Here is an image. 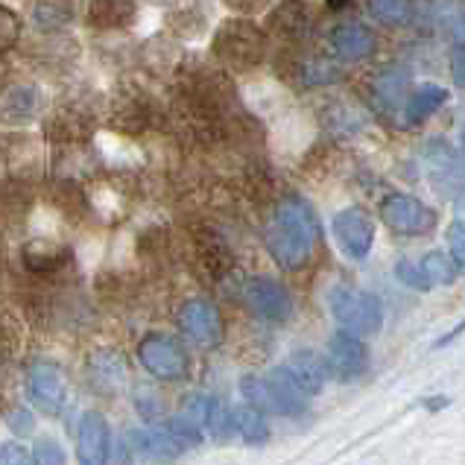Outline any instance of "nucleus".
Here are the masks:
<instances>
[{
  "instance_id": "17",
  "label": "nucleus",
  "mask_w": 465,
  "mask_h": 465,
  "mask_svg": "<svg viewBox=\"0 0 465 465\" xmlns=\"http://www.w3.org/2000/svg\"><path fill=\"white\" fill-rule=\"evenodd\" d=\"M129 448L138 460L147 462H170L182 454V448L173 442V436L164 428H147V430H132Z\"/></svg>"
},
{
  "instance_id": "25",
  "label": "nucleus",
  "mask_w": 465,
  "mask_h": 465,
  "mask_svg": "<svg viewBox=\"0 0 465 465\" xmlns=\"http://www.w3.org/2000/svg\"><path fill=\"white\" fill-rule=\"evenodd\" d=\"M369 12L378 24L404 26L413 18V4L410 0H369Z\"/></svg>"
},
{
  "instance_id": "26",
  "label": "nucleus",
  "mask_w": 465,
  "mask_h": 465,
  "mask_svg": "<svg viewBox=\"0 0 465 465\" xmlns=\"http://www.w3.org/2000/svg\"><path fill=\"white\" fill-rule=\"evenodd\" d=\"M74 18V6H71V0H45V4H38L35 9V21L42 24V26H62V24H68Z\"/></svg>"
},
{
  "instance_id": "16",
  "label": "nucleus",
  "mask_w": 465,
  "mask_h": 465,
  "mask_svg": "<svg viewBox=\"0 0 465 465\" xmlns=\"http://www.w3.org/2000/svg\"><path fill=\"white\" fill-rule=\"evenodd\" d=\"M284 371H287L290 381H293L304 395H319V392H322L325 383H328V375H331L328 363L316 351H296L287 361Z\"/></svg>"
},
{
  "instance_id": "5",
  "label": "nucleus",
  "mask_w": 465,
  "mask_h": 465,
  "mask_svg": "<svg viewBox=\"0 0 465 465\" xmlns=\"http://www.w3.org/2000/svg\"><path fill=\"white\" fill-rule=\"evenodd\" d=\"M138 357H141L143 369L158 381H179L188 375V369H191L188 351L182 349V342H176L173 337H164V334H150L143 340L138 349Z\"/></svg>"
},
{
  "instance_id": "18",
  "label": "nucleus",
  "mask_w": 465,
  "mask_h": 465,
  "mask_svg": "<svg viewBox=\"0 0 465 465\" xmlns=\"http://www.w3.org/2000/svg\"><path fill=\"white\" fill-rule=\"evenodd\" d=\"M331 47H334L342 59L363 62L378 50V38L363 24H340L337 30L331 33Z\"/></svg>"
},
{
  "instance_id": "22",
  "label": "nucleus",
  "mask_w": 465,
  "mask_h": 465,
  "mask_svg": "<svg viewBox=\"0 0 465 465\" xmlns=\"http://www.w3.org/2000/svg\"><path fill=\"white\" fill-rule=\"evenodd\" d=\"M407 85H410V71L401 68V64H390V68L378 76V83H375V97L381 100L383 109L392 112L395 105L404 100Z\"/></svg>"
},
{
  "instance_id": "2",
  "label": "nucleus",
  "mask_w": 465,
  "mask_h": 465,
  "mask_svg": "<svg viewBox=\"0 0 465 465\" xmlns=\"http://www.w3.org/2000/svg\"><path fill=\"white\" fill-rule=\"evenodd\" d=\"M214 56L225 62L234 71H252L258 68L267 56V38H263L261 26L243 18H229L217 26L214 33Z\"/></svg>"
},
{
  "instance_id": "10",
  "label": "nucleus",
  "mask_w": 465,
  "mask_h": 465,
  "mask_svg": "<svg viewBox=\"0 0 465 465\" xmlns=\"http://www.w3.org/2000/svg\"><path fill=\"white\" fill-rule=\"evenodd\" d=\"M179 328H182V334L196 345H217L223 337L220 313L214 304L205 299L184 302V308L179 313Z\"/></svg>"
},
{
  "instance_id": "33",
  "label": "nucleus",
  "mask_w": 465,
  "mask_h": 465,
  "mask_svg": "<svg viewBox=\"0 0 465 465\" xmlns=\"http://www.w3.org/2000/svg\"><path fill=\"white\" fill-rule=\"evenodd\" d=\"M6 421H9V428L15 430L18 436H24V433H30V430H33V416L26 413V410H21V407L12 410V413L6 416Z\"/></svg>"
},
{
  "instance_id": "11",
  "label": "nucleus",
  "mask_w": 465,
  "mask_h": 465,
  "mask_svg": "<svg viewBox=\"0 0 465 465\" xmlns=\"http://www.w3.org/2000/svg\"><path fill=\"white\" fill-rule=\"evenodd\" d=\"M26 383H30V398L33 404L47 416H59V410L64 404V378L59 366L53 363H35L30 366V375H26Z\"/></svg>"
},
{
  "instance_id": "21",
  "label": "nucleus",
  "mask_w": 465,
  "mask_h": 465,
  "mask_svg": "<svg viewBox=\"0 0 465 465\" xmlns=\"http://www.w3.org/2000/svg\"><path fill=\"white\" fill-rule=\"evenodd\" d=\"M229 416H232V433H241L243 442H249V445H263V442H267L270 428H267V419H263L261 410L246 404V407L229 410Z\"/></svg>"
},
{
  "instance_id": "34",
  "label": "nucleus",
  "mask_w": 465,
  "mask_h": 465,
  "mask_svg": "<svg viewBox=\"0 0 465 465\" xmlns=\"http://www.w3.org/2000/svg\"><path fill=\"white\" fill-rule=\"evenodd\" d=\"M223 4L229 9H234V12H246V15H252V12L267 9L272 0H223Z\"/></svg>"
},
{
  "instance_id": "13",
  "label": "nucleus",
  "mask_w": 465,
  "mask_h": 465,
  "mask_svg": "<svg viewBox=\"0 0 465 465\" xmlns=\"http://www.w3.org/2000/svg\"><path fill=\"white\" fill-rule=\"evenodd\" d=\"M191 424H196L199 430H203V436H229L232 433V416H229V410H225L217 398H211V395H188L184 398V404H182V413Z\"/></svg>"
},
{
  "instance_id": "4",
  "label": "nucleus",
  "mask_w": 465,
  "mask_h": 465,
  "mask_svg": "<svg viewBox=\"0 0 465 465\" xmlns=\"http://www.w3.org/2000/svg\"><path fill=\"white\" fill-rule=\"evenodd\" d=\"M328 302H331V313L337 316V322L342 325V331H349V334L366 337L381 331L383 308L378 296L366 293V290H354V287H334Z\"/></svg>"
},
{
  "instance_id": "32",
  "label": "nucleus",
  "mask_w": 465,
  "mask_h": 465,
  "mask_svg": "<svg viewBox=\"0 0 465 465\" xmlns=\"http://www.w3.org/2000/svg\"><path fill=\"white\" fill-rule=\"evenodd\" d=\"M0 465H30V454H26L24 445L6 442L0 445Z\"/></svg>"
},
{
  "instance_id": "29",
  "label": "nucleus",
  "mask_w": 465,
  "mask_h": 465,
  "mask_svg": "<svg viewBox=\"0 0 465 465\" xmlns=\"http://www.w3.org/2000/svg\"><path fill=\"white\" fill-rule=\"evenodd\" d=\"M395 275H398V282L407 284V287H413V290H430V284H428V278H424L421 267H419V263H413V261H407V258L398 261Z\"/></svg>"
},
{
  "instance_id": "3",
  "label": "nucleus",
  "mask_w": 465,
  "mask_h": 465,
  "mask_svg": "<svg viewBox=\"0 0 465 465\" xmlns=\"http://www.w3.org/2000/svg\"><path fill=\"white\" fill-rule=\"evenodd\" d=\"M243 398L249 401V407L261 410V413H275L290 419H299L308 410L304 392L290 381L284 369L272 371L270 378H252V375L243 378Z\"/></svg>"
},
{
  "instance_id": "9",
  "label": "nucleus",
  "mask_w": 465,
  "mask_h": 465,
  "mask_svg": "<svg viewBox=\"0 0 465 465\" xmlns=\"http://www.w3.org/2000/svg\"><path fill=\"white\" fill-rule=\"evenodd\" d=\"M112 430L100 413H83L76 424V460L79 465H109Z\"/></svg>"
},
{
  "instance_id": "19",
  "label": "nucleus",
  "mask_w": 465,
  "mask_h": 465,
  "mask_svg": "<svg viewBox=\"0 0 465 465\" xmlns=\"http://www.w3.org/2000/svg\"><path fill=\"white\" fill-rule=\"evenodd\" d=\"M138 15V0H91L88 21L97 30H124Z\"/></svg>"
},
{
  "instance_id": "20",
  "label": "nucleus",
  "mask_w": 465,
  "mask_h": 465,
  "mask_svg": "<svg viewBox=\"0 0 465 465\" xmlns=\"http://www.w3.org/2000/svg\"><path fill=\"white\" fill-rule=\"evenodd\" d=\"M445 103H448V91L442 85H424V88H419L416 94L407 100V112H404L407 124L410 126L424 124L433 112H440Z\"/></svg>"
},
{
  "instance_id": "15",
  "label": "nucleus",
  "mask_w": 465,
  "mask_h": 465,
  "mask_svg": "<svg viewBox=\"0 0 465 465\" xmlns=\"http://www.w3.org/2000/svg\"><path fill=\"white\" fill-rule=\"evenodd\" d=\"M328 357H331V369H334V375L342 381H354L357 375H363V369H366L363 342H361V337L349 334V331H337V334L331 337Z\"/></svg>"
},
{
  "instance_id": "35",
  "label": "nucleus",
  "mask_w": 465,
  "mask_h": 465,
  "mask_svg": "<svg viewBox=\"0 0 465 465\" xmlns=\"http://www.w3.org/2000/svg\"><path fill=\"white\" fill-rule=\"evenodd\" d=\"M454 79L457 85H462V47L454 50Z\"/></svg>"
},
{
  "instance_id": "8",
  "label": "nucleus",
  "mask_w": 465,
  "mask_h": 465,
  "mask_svg": "<svg viewBox=\"0 0 465 465\" xmlns=\"http://www.w3.org/2000/svg\"><path fill=\"white\" fill-rule=\"evenodd\" d=\"M334 237L345 255L363 261L375 243V223L363 208H345L334 217Z\"/></svg>"
},
{
  "instance_id": "12",
  "label": "nucleus",
  "mask_w": 465,
  "mask_h": 465,
  "mask_svg": "<svg viewBox=\"0 0 465 465\" xmlns=\"http://www.w3.org/2000/svg\"><path fill=\"white\" fill-rule=\"evenodd\" d=\"M246 299L270 322H287L290 313H293V299L275 278H252L246 284Z\"/></svg>"
},
{
  "instance_id": "6",
  "label": "nucleus",
  "mask_w": 465,
  "mask_h": 465,
  "mask_svg": "<svg viewBox=\"0 0 465 465\" xmlns=\"http://www.w3.org/2000/svg\"><path fill=\"white\" fill-rule=\"evenodd\" d=\"M381 220L387 223L395 234H407V237L428 234V232H433V225H436L433 208H428L421 199L407 196V193H392V196L383 199Z\"/></svg>"
},
{
  "instance_id": "23",
  "label": "nucleus",
  "mask_w": 465,
  "mask_h": 465,
  "mask_svg": "<svg viewBox=\"0 0 465 465\" xmlns=\"http://www.w3.org/2000/svg\"><path fill=\"white\" fill-rule=\"evenodd\" d=\"M124 366L126 363H124L121 354L100 351L94 357V366H91V378H94L97 387H103V392H114L124 383V378H126V369Z\"/></svg>"
},
{
  "instance_id": "27",
  "label": "nucleus",
  "mask_w": 465,
  "mask_h": 465,
  "mask_svg": "<svg viewBox=\"0 0 465 465\" xmlns=\"http://www.w3.org/2000/svg\"><path fill=\"white\" fill-rule=\"evenodd\" d=\"M30 462L33 465H68V454H64V448L56 440L42 436V440H38L35 448H33Z\"/></svg>"
},
{
  "instance_id": "36",
  "label": "nucleus",
  "mask_w": 465,
  "mask_h": 465,
  "mask_svg": "<svg viewBox=\"0 0 465 465\" xmlns=\"http://www.w3.org/2000/svg\"><path fill=\"white\" fill-rule=\"evenodd\" d=\"M328 6L331 9H345V6H349V0H328Z\"/></svg>"
},
{
  "instance_id": "1",
  "label": "nucleus",
  "mask_w": 465,
  "mask_h": 465,
  "mask_svg": "<svg viewBox=\"0 0 465 465\" xmlns=\"http://www.w3.org/2000/svg\"><path fill=\"white\" fill-rule=\"evenodd\" d=\"M316 237V217L311 205L299 196L284 199L267 225V249L284 270H302L311 261Z\"/></svg>"
},
{
  "instance_id": "28",
  "label": "nucleus",
  "mask_w": 465,
  "mask_h": 465,
  "mask_svg": "<svg viewBox=\"0 0 465 465\" xmlns=\"http://www.w3.org/2000/svg\"><path fill=\"white\" fill-rule=\"evenodd\" d=\"M21 38V18L9 6H0V53H9Z\"/></svg>"
},
{
  "instance_id": "31",
  "label": "nucleus",
  "mask_w": 465,
  "mask_h": 465,
  "mask_svg": "<svg viewBox=\"0 0 465 465\" xmlns=\"http://www.w3.org/2000/svg\"><path fill=\"white\" fill-rule=\"evenodd\" d=\"M448 243H450V258H454V263L462 270V263H465V225H462V220L450 223Z\"/></svg>"
},
{
  "instance_id": "30",
  "label": "nucleus",
  "mask_w": 465,
  "mask_h": 465,
  "mask_svg": "<svg viewBox=\"0 0 465 465\" xmlns=\"http://www.w3.org/2000/svg\"><path fill=\"white\" fill-rule=\"evenodd\" d=\"M299 74L304 76V83H308V85H319V83H331V79H337V68H334V64L319 62V59L302 64Z\"/></svg>"
},
{
  "instance_id": "14",
  "label": "nucleus",
  "mask_w": 465,
  "mask_h": 465,
  "mask_svg": "<svg viewBox=\"0 0 465 465\" xmlns=\"http://www.w3.org/2000/svg\"><path fill=\"white\" fill-rule=\"evenodd\" d=\"M313 15L304 0H282L267 18V30L284 42H304L311 35Z\"/></svg>"
},
{
  "instance_id": "7",
  "label": "nucleus",
  "mask_w": 465,
  "mask_h": 465,
  "mask_svg": "<svg viewBox=\"0 0 465 465\" xmlns=\"http://www.w3.org/2000/svg\"><path fill=\"white\" fill-rule=\"evenodd\" d=\"M424 167H428L430 184L448 199H460L462 193V162L457 150H450L445 141H430L424 147Z\"/></svg>"
},
{
  "instance_id": "24",
  "label": "nucleus",
  "mask_w": 465,
  "mask_h": 465,
  "mask_svg": "<svg viewBox=\"0 0 465 465\" xmlns=\"http://www.w3.org/2000/svg\"><path fill=\"white\" fill-rule=\"evenodd\" d=\"M419 267L430 287H448V284H454L460 275V267L454 263V258L445 255V252H428V255L419 261Z\"/></svg>"
}]
</instances>
